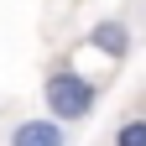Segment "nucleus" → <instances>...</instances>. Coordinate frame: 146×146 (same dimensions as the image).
<instances>
[{
	"label": "nucleus",
	"mask_w": 146,
	"mask_h": 146,
	"mask_svg": "<svg viewBox=\"0 0 146 146\" xmlns=\"http://www.w3.org/2000/svg\"><path fill=\"white\" fill-rule=\"evenodd\" d=\"M11 146H68V125L36 115V120H21L11 131Z\"/></svg>",
	"instance_id": "7ed1b4c3"
},
{
	"label": "nucleus",
	"mask_w": 146,
	"mask_h": 146,
	"mask_svg": "<svg viewBox=\"0 0 146 146\" xmlns=\"http://www.w3.org/2000/svg\"><path fill=\"white\" fill-rule=\"evenodd\" d=\"M42 99H47V120H58V125H78V120H89V115L99 110V84L63 63V68L47 73Z\"/></svg>",
	"instance_id": "f257e3e1"
},
{
	"label": "nucleus",
	"mask_w": 146,
	"mask_h": 146,
	"mask_svg": "<svg viewBox=\"0 0 146 146\" xmlns=\"http://www.w3.org/2000/svg\"><path fill=\"white\" fill-rule=\"evenodd\" d=\"M84 42L94 47V52H104L110 63H120L125 52H131V26H125L120 16H110V21H94V26H89V36H84Z\"/></svg>",
	"instance_id": "f03ea898"
},
{
	"label": "nucleus",
	"mask_w": 146,
	"mask_h": 146,
	"mask_svg": "<svg viewBox=\"0 0 146 146\" xmlns=\"http://www.w3.org/2000/svg\"><path fill=\"white\" fill-rule=\"evenodd\" d=\"M115 146H146V120H125L115 131Z\"/></svg>",
	"instance_id": "20e7f679"
}]
</instances>
